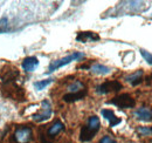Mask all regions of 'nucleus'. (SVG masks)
<instances>
[{"mask_svg": "<svg viewBox=\"0 0 152 143\" xmlns=\"http://www.w3.org/2000/svg\"><path fill=\"white\" fill-rule=\"evenodd\" d=\"M99 127H101V122H99V119L93 115L89 117L87 125H83L81 128V133H80V141L81 142H89L91 141L95 135L98 133L99 130Z\"/></svg>", "mask_w": 152, "mask_h": 143, "instance_id": "nucleus-1", "label": "nucleus"}, {"mask_svg": "<svg viewBox=\"0 0 152 143\" xmlns=\"http://www.w3.org/2000/svg\"><path fill=\"white\" fill-rule=\"evenodd\" d=\"M2 95L7 99H11L13 101H18V102H23L26 100V94H25V89L22 87L18 86L15 83V81L13 82H7L4 83L2 88Z\"/></svg>", "mask_w": 152, "mask_h": 143, "instance_id": "nucleus-2", "label": "nucleus"}, {"mask_svg": "<svg viewBox=\"0 0 152 143\" xmlns=\"http://www.w3.org/2000/svg\"><path fill=\"white\" fill-rule=\"evenodd\" d=\"M33 137V131L31 127L19 125L15 128L13 135L11 136L10 143H29Z\"/></svg>", "mask_w": 152, "mask_h": 143, "instance_id": "nucleus-3", "label": "nucleus"}, {"mask_svg": "<svg viewBox=\"0 0 152 143\" xmlns=\"http://www.w3.org/2000/svg\"><path fill=\"white\" fill-rule=\"evenodd\" d=\"M82 57H84V54L82 53V52H74V53L69 54V55H67V56H64L62 59L52 61L49 67H48V72L47 73L48 74L53 73V72L58 69V68H61V67H63V66H66V65H68V63H70V62H73L75 60H80Z\"/></svg>", "mask_w": 152, "mask_h": 143, "instance_id": "nucleus-4", "label": "nucleus"}, {"mask_svg": "<svg viewBox=\"0 0 152 143\" xmlns=\"http://www.w3.org/2000/svg\"><path fill=\"white\" fill-rule=\"evenodd\" d=\"M107 103L108 105H114L119 109H128V108H133L136 106L134 99L128 93L115 96L114 99H111L110 101H107Z\"/></svg>", "mask_w": 152, "mask_h": 143, "instance_id": "nucleus-5", "label": "nucleus"}, {"mask_svg": "<svg viewBox=\"0 0 152 143\" xmlns=\"http://www.w3.org/2000/svg\"><path fill=\"white\" fill-rule=\"evenodd\" d=\"M53 114V109H52V105L48 100H43L41 103V110L32 115V119L35 122H43L46 120H48Z\"/></svg>", "mask_w": 152, "mask_h": 143, "instance_id": "nucleus-6", "label": "nucleus"}, {"mask_svg": "<svg viewBox=\"0 0 152 143\" xmlns=\"http://www.w3.org/2000/svg\"><path fill=\"white\" fill-rule=\"evenodd\" d=\"M64 130V125L60 121V120H56L54 123L52 125H49V128L47 129V136H45V137H41V141L43 143H50L52 142V140L57 136L61 131H63Z\"/></svg>", "mask_w": 152, "mask_h": 143, "instance_id": "nucleus-7", "label": "nucleus"}, {"mask_svg": "<svg viewBox=\"0 0 152 143\" xmlns=\"http://www.w3.org/2000/svg\"><path fill=\"white\" fill-rule=\"evenodd\" d=\"M123 88L122 83L117 80H113V81H105L102 85L96 87V91L98 94H109L113 91H119Z\"/></svg>", "mask_w": 152, "mask_h": 143, "instance_id": "nucleus-8", "label": "nucleus"}, {"mask_svg": "<svg viewBox=\"0 0 152 143\" xmlns=\"http://www.w3.org/2000/svg\"><path fill=\"white\" fill-rule=\"evenodd\" d=\"M133 116H134L137 120L142 121V122H151L152 121V110L146 107L138 108V109L134 110Z\"/></svg>", "mask_w": 152, "mask_h": 143, "instance_id": "nucleus-9", "label": "nucleus"}, {"mask_svg": "<svg viewBox=\"0 0 152 143\" xmlns=\"http://www.w3.org/2000/svg\"><path fill=\"white\" fill-rule=\"evenodd\" d=\"M87 94H88V90L86 89V88L78 90V91H76V93H68V94L63 95V101H64V102H68V103L75 102V101L82 100L83 97H86Z\"/></svg>", "mask_w": 152, "mask_h": 143, "instance_id": "nucleus-10", "label": "nucleus"}, {"mask_svg": "<svg viewBox=\"0 0 152 143\" xmlns=\"http://www.w3.org/2000/svg\"><path fill=\"white\" fill-rule=\"evenodd\" d=\"M39 66V60L35 56H27L22 61V68L25 72H34Z\"/></svg>", "mask_w": 152, "mask_h": 143, "instance_id": "nucleus-11", "label": "nucleus"}, {"mask_svg": "<svg viewBox=\"0 0 152 143\" xmlns=\"http://www.w3.org/2000/svg\"><path fill=\"white\" fill-rule=\"evenodd\" d=\"M98 40H99V35L94 32H78L76 35V41H80V42H93Z\"/></svg>", "mask_w": 152, "mask_h": 143, "instance_id": "nucleus-12", "label": "nucleus"}, {"mask_svg": "<svg viewBox=\"0 0 152 143\" xmlns=\"http://www.w3.org/2000/svg\"><path fill=\"white\" fill-rule=\"evenodd\" d=\"M101 113H102L103 117H104L105 120H108L109 125H110L111 128H113V127H116V125H119V123L122 122V120L115 115V113L111 110V109H103Z\"/></svg>", "mask_w": 152, "mask_h": 143, "instance_id": "nucleus-13", "label": "nucleus"}, {"mask_svg": "<svg viewBox=\"0 0 152 143\" xmlns=\"http://www.w3.org/2000/svg\"><path fill=\"white\" fill-rule=\"evenodd\" d=\"M143 74H144V72L142 71V69L136 71L134 73H132V74L128 75V76L125 77V81L130 82L132 86H137V85H139V83L143 81Z\"/></svg>", "mask_w": 152, "mask_h": 143, "instance_id": "nucleus-14", "label": "nucleus"}, {"mask_svg": "<svg viewBox=\"0 0 152 143\" xmlns=\"http://www.w3.org/2000/svg\"><path fill=\"white\" fill-rule=\"evenodd\" d=\"M90 71L93 72L94 74H98V75H107L109 73H111V68L101 65V63H95L94 66L90 67Z\"/></svg>", "mask_w": 152, "mask_h": 143, "instance_id": "nucleus-15", "label": "nucleus"}, {"mask_svg": "<svg viewBox=\"0 0 152 143\" xmlns=\"http://www.w3.org/2000/svg\"><path fill=\"white\" fill-rule=\"evenodd\" d=\"M52 82H53V79L40 80V81H37V82H34V87H35V89H37V90H42V89H45L47 86H49Z\"/></svg>", "mask_w": 152, "mask_h": 143, "instance_id": "nucleus-16", "label": "nucleus"}, {"mask_svg": "<svg viewBox=\"0 0 152 143\" xmlns=\"http://www.w3.org/2000/svg\"><path fill=\"white\" fill-rule=\"evenodd\" d=\"M83 88H86V87H84V85H83L81 81H75L74 83H72V85L68 87V90H69V93H76V91L83 89Z\"/></svg>", "mask_w": 152, "mask_h": 143, "instance_id": "nucleus-17", "label": "nucleus"}, {"mask_svg": "<svg viewBox=\"0 0 152 143\" xmlns=\"http://www.w3.org/2000/svg\"><path fill=\"white\" fill-rule=\"evenodd\" d=\"M137 131L142 136H149V135H152V127H138Z\"/></svg>", "mask_w": 152, "mask_h": 143, "instance_id": "nucleus-18", "label": "nucleus"}, {"mask_svg": "<svg viewBox=\"0 0 152 143\" xmlns=\"http://www.w3.org/2000/svg\"><path fill=\"white\" fill-rule=\"evenodd\" d=\"M139 52H140V54H142V56L145 59V61H146L149 65H152V53L148 52V51H145V49H143V48H140Z\"/></svg>", "mask_w": 152, "mask_h": 143, "instance_id": "nucleus-19", "label": "nucleus"}, {"mask_svg": "<svg viewBox=\"0 0 152 143\" xmlns=\"http://www.w3.org/2000/svg\"><path fill=\"white\" fill-rule=\"evenodd\" d=\"M99 143H117V141L115 140L113 136L105 135V136H103V137L99 140Z\"/></svg>", "mask_w": 152, "mask_h": 143, "instance_id": "nucleus-20", "label": "nucleus"}]
</instances>
